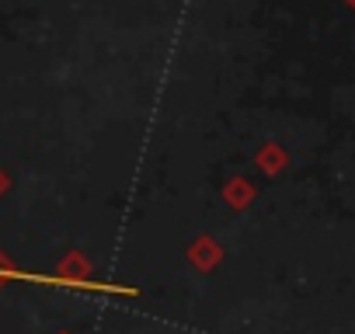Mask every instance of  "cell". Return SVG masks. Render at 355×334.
<instances>
[{"instance_id": "obj_1", "label": "cell", "mask_w": 355, "mask_h": 334, "mask_svg": "<svg viewBox=\"0 0 355 334\" xmlns=\"http://www.w3.org/2000/svg\"><path fill=\"white\" fill-rule=\"evenodd\" d=\"M286 164H289V153H286V146L275 143V139H265V143L258 146V153H254V167H258V171H265V175H282Z\"/></svg>"}, {"instance_id": "obj_2", "label": "cell", "mask_w": 355, "mask_h": 334, "mask_svg": "<svg viewBox=\"0 0 355 334\" xmlns=\"http://www.w3.org/2000/svg\"><path fill=\"white\" fill-rule=\"evenodd\" d=\"M189 261H192L196 268L209 272V268H216V265L223 261V247H220L213 237H199V240L189 244Z\"/></svg>"}, {"instance_id": "obj_3", "label": "cell", "mask_w": 355, "mask_h": 334, "mask_svg": "<svg viewBox=\"0 0 355 334\" xmlns=\"http://www.w3.org/2000/svg\"><path fill=\"white\" fill-rule=\"evenodd\" d=\"M223 199H227L234 209H244V206H251V199H254V185H251L248 178H230V182L223 185Z\"/></svg>"}, {"instance_id": "obj_4", "label": "cell", "mask_w": 355, "mask_h": 334, "mask_svg": "<svg viewBox=\"0 0 355 334\" xmlns=\"http://www.w3.org/2000/svg\"><path fill=\"white\" fill-rule=\"evenodd\" d=\"M345 8H352V11H355V0H345Z\"/></svg>"}, {"instance_id": "obj_5", "label": "cell", "mask_w": 355, "mask_h": 334, "mask_svg": "<svg viewBox=\"0 0 355 334\" xmlns=\"http://www.w3.org/2000/svg\"><path fill=\"white\" fill-rule=\"evenodd\" d=\"M0 279H4V265H0Z\"/></svg>"}]
</instances>
